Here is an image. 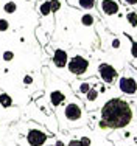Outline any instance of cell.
Here are the masks:
<instances>
[{"mask_svg":"<svg viewBox=\"0 0 137 146\" xmlns=\"http://www.w3.org/2000/svg\"><path fill=\"white\" fill-rule=\"evenodd\" d=\"M100 115L109 129H123L134 120V109L125 100L111 98L101 106Z\"/></svg>","mask_w":137,"mask_h":146,"instance_id":"obj_1","label":"cell"},{"mask_svg":"<svg viewBox=\"0 0 137 146\" xmlns=\"http://www.w3.org/2000/svg\"><path fill=\"white\" fill-rule=\"evenodd\" d=\"M62 113H64V118L67 121H70L72 124H78V121H83L86 117V109L78 101H70L64 106Z\"/></svg>","mask_w":137,"mask_h":146,"instance_id":"obj_2","label":"cell"},{"mask_svg":"<svg viewBox=\"0 0 137 146\" xmlns=\"http://www.w3.org/2000/svg\"><path fill=\"white\" fill-rule=\"evenodd\" d=\"M50 137L51 135L48 134V132L33 126V127L28 129L27 135H25V140H27L28 146H45L48 143V140H50Z\"/></svg>","mask_w":137,"mask_h":146,"instance_id":"obj_3","label":"cell"},{"mask_svg":"<svg viewBox=\"0 0 137 146\" xmlns=\"http://www.w3.org/2000/svg\"><path fill=\"white\" fill-rule=\"evenodd\" d=\"M97 8L104 19L115 17L122 11L120 0H97Z\"/></svg>","mask_w":137,"mask_h":146,"instance_id":"obj_4","label":"cell"},{"mask_svg":"<svg viewBox=\"0 0 137 146\" xmlns=\"http://www.w3.org/2000/svg\"><path fill=\"white\" fill-rule=\"evenodd\" d=\"M89 65H90V62H89L87 58L81 56V54H75L73 58L69 59L67 68H69V72L72 73V75L83 76V75H86L87 70H89Z\"/></svg>","mask_w":137,"mask_h":146,"instance_id":"obj_5","label":"cell"},{"mask_svg":"<svg viewBox=\"0 0 137 146\" xmlns=\"http://www.w3.org/2000/svg\"><path fill=\"white\" fill-rule=\"evenodd\" d=\"M97 72H98V78L101 79L103 84H112V82L118 78V72L115 70V67H112L108 62H101V64L98 65Z\"/></svg>","mask_w":137,"mask_h":146,"instance_id":"obj_6","label":"cell"},{"mask_svg":"<svg viewBox=\"0 0 137 146\" xmlns=\"http://www.w3.org/2000/svg\"><path fill=\"white\" fill-rule=\"evenodd\" d=\"M117 87L123 95L134 96L137 93V81L132 76H120L117 81Z\"/></svg>","mask_w":137,"mask_h":146,"instance_id":"obj_7","label":"cell"},{"mask_svg":"<svg viewBox=\"0 0 137 146\" xmlns=\"http://www.w3.org/2000/svg\"><path fill=\"white\" fill-rule=\"evenodd\" d=\"M53 64L56 65L58 68H65L69 64V53L62 48H56L53 51V58H51Z\"/></svg>","mask_w":137,"mask_h":146,"instance_id":"obj_8","label":"cell"},{"mask_svg":"<svg viewBox=\"0 0 137 146\" xmlns=\"http://www.w3.org/2000/svg\"><path fill=\"white\" fill-rule=\"evenodd\" d=\"M37 11H39V16L42 19L48 20V25L51 28L53 27V13H51V8H50V2L48 0H42L39 5H37Z\"/></svg>","mask_w":137,"mask_h":146,"instance_id":"obj_9","label":"cell"},{"mask_svg":"<svg viewBox=\"0 0 137 146\" xmlns=\"http://www.w3.org/2000/svg\"><path fill=\"white\" fill-rule=\"evenodd\" d=\"M67 3L73 8L84 9V11H92L97 8V0H67Z\"/></svg>","mask_w":137,"mask_h":146,"instance_id":"obj_10","label":"cell"},{"mask_svg":"<svg viewBox=\"0 0 137 146\" xmlns=\"http://www.w3.org/2000/svg\"><path fill=\"white\" fill-rule=\"evenodd\" d=\"M97 86V79L95 78H90V79H86V81H81V82H76L75 84V90L78 95H87V92H89L92 87H95Z\"/></svg>","mask_w":137,"mask_h":146,"instance_id":"obj_11","label":"cell"},{"mask_svg":"<svg viewBox=\"0 0 137 146\" xmlns=\"http://www.w3.org/2000/svg\"><path fill=\"white\" fill-rule=\"evenodd\" d=\"M48 100H50V103H51V107L58 109L61 104H64L65 101H67V96H65V93L61 92V90H51Z\"/></svg>","mask_w":137,"mask_h":146,"instance_id":"obj_12","label":"cell"},{"mask_svg":"<svg viewBox=\"0 0 137 146\" xmlns=\"http://www.w3.org/2000/svg\"><path fill=\"white\" fill-rule=\"evenodd\" d=\"M13 98L11 95H8V93L5 92H0V107H3V109H9V107H13Z\"/></svg>","mask_w":137,"mask_h":146,"instance_id":"obj_13","label":"cell"},{"mask_svg":"<svg viewBox=\"0 0 137 146\" xmlns=\"http://www.w3.org/2000/svg\"><path fill=\"white\" fill-rule=\"evenodd\" d=\"M81 25L83 27H94L95 25V17H94L90 13H84V14L81 16Z\"/></svg>","mask_w":137,"mask_h":146,"instance_id":"obj_14","label":"cell"},{"mask_svg":"<svg viewBox=\"0 0 137 146\" xmlns=\"http://www.w3.org/2000/svg\"><path fill=\"white\" fill-rule=\"evenodd\" d=\"M98 95H100V92H98V87L95 86V87H92L89 92H87L86 101H87V103H95L97 100H98Z\"/></svg>","mask_w":137,"mask_h":146,"instance_id":"obj_15","label":"cell"},{"mask_svg":"<svg viewBox=\"0 0 137 146\" xmlns=\"http://www.w3.org/2000/svg\"><path fill=\"white\" fill-rule=\"evenodd\" d=\"M125 17H126V22H128L132 28H137V11H128Z\"/></svg>","mask_w":137,"mask_h":146,"instance_id":"obj_16","label":"cell"},{"mask_svg":"<svg viewBox=\"0 0 137 146\" xmlns=\"http://www.w3.org/2000/svg\"><path fill=\"white\" fill-rule=\"evenodd\" d=\"M3 11H5L6 14H14V13L17 11V3L16 2H6L5 5H3Z\"/></svg>","mask_w":137,"mask_h":146,"instance_id":"obj_17","label":"cell"},{"mask_svg":"<svg viewBox=\"0 0 137 146\" xmlns=\"http://www.w3.org/2000/svg\"><path fill=\"white\" fill-rule=\"evenodd\" d=\"M50 2V8H51V13H53V16L56 13L61 9V0H48Z\"/></svg>","mask_w":137,"mask_h":146,"instance_id":"obj_18","label":"cell"},{"mask_svg":"<svg viewBox=\"0 0 137 146\" xmlns=\"http://www.w3.org/2000/svg\"><path fill=\"white\" fill-rule=\"evenodd\" d=\"M2 56H3V61L5 62H11L16 54H14V51H11V50H6V51H3Z\"/></svg>","mask_w":137,"mask_h":146,"instance_id":"obj_19","label":"cell"},{"mask_svg":"<svg viewBox=\"0 0 137 146\" xmlns=\"http://www.w3.org/2000/svg\"><path fill=\"white\" fill-rule=\"evenodd\" d=\"M9 30V22L6 19H0V33H5Z\"/></svg>","mask_w":137,"mask_h":146,"instance_id":"obj_20","label":"cell"},{"mask_svg":"<svg viewBox=\"0 0 137 146\" xmlns=\"http://www.w3.org/2000/svg\"><path fill=\"white\" fill-rule=\"evenodd\" d=\"M131 56L137 61V40H131Z\"/></svg>","mask_w":137,"mask_h":146,"instance_id":"obj_21","label":"cell"},{"mask_svg":"<svg viewBox=\"0 0 137 146\" xmlns=\"http://www.w3.org/2000/svg\"><path fill=\"white\" fill-rule=\"evenodd\" d=\"M33 81H34V79H33V76H31L30 73H27V75L23 76V84H25V86H31V84H33Z\"/></svg>","mask_w":137,"mask_h":146,"instance_id":"obj_22","label":"cell"},{"mask_svg":"<svg viewBox=\"0 0 137 146\" xmlns=\"http://www.w3.org/2000/svg\"><path fill=\"white\" fill-rule=\"evenodd\" d=\"M122 2H123L126 6H129V8H136L137 9V0H122Z\"/></svg>","mask_w":137,"mask_h":146,"instance_id":"obj_23","label":"cell"},{"mask_svg":"<svg viewBox=\"0 0 137 146\" xmlns=\"http://www.w3.org/2000/svg\"><path fill=\"white\" fill-rule=\"evenodd\" d=\"M120 45L122 44H120V40H118L117 37H114V39L111 40V47L114 48V50H118V48H120Z\"/></svg>","mask_w":137,"mask_h":146,"instance_id":"obj_24","label":"cell"},{"mask_svg":"<svg viewBox=\"0 0 137 146\" xmlns=\"http://www.w3.org/2000/svg\"><path fill=\"white\" fill-rule=\"evenodd\" d=\"M67 146H84V145L81 143V140H78V138H73V140L69 141Z\"/></svg>","mask_w":137,"mask_h":146,"instance_id":"obj_25","label":"cell"},{"mask_svg":"<svg viewBox=\"0 0 137 146\" xmlns=\"http://www.w3.org/2000/svg\"><path fill=\"white\" fill-rule=\"evenodd\" d=\"M81 143L84 146H90V145H92V141H90L89 137H81Z\"/></svg>","mask_w":137,"mask_h":146,"instance_id":"obj_26","label":"cell"},{"mask_svg":"<svg viewBox=\"0 0 137 146\" xmlns=\"http://www.w3.org/2000/svg\"><path fill=\"white\" fill-rule=\"evenodd\" d=\"M98 127H100L101 131H106V129H109V127H108V124L104 123L103 120H100V121H98Z\"/></svg>","mask_w":137,"mask_h":146,"instance_id":"obj_27","label":"cell"},{"mask_svg":"<svg viewBox=\"0 0 137 146\" xmlns=\"http://www.w3.org/2000/svg\"><path fill=\"white\" fill-rule=\"evenodd\" d=\"M53 146H65V143H64V141H62V140H56Z\"/></svg>","mask_w":137,"mask_h":146,"instance_id":"obj_28","label":"cell"},{"mask_svg":"<svg viewBox=\"0 0 137 146\" xmlns=\"http://www.w3.org/2000/svg\"><path fill=\"white\" fill-rule=\"evenodd\" d=\"M25 2H31V0H25Z\"/></svg>","mask_w":137,"mask_h":146,"instance_id":"obj_29","label":"cell"}]
</instances>
